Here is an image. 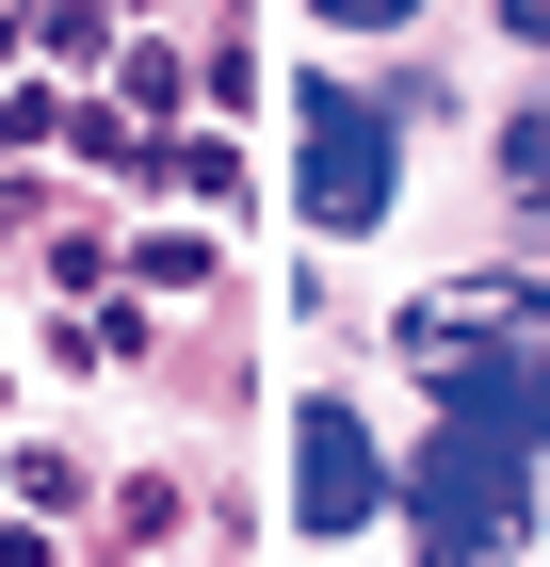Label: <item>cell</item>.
I'll return each instance as SVG.
<instances>
[{
    "instance_id": "4",
    "label": "cell",
    "mask_w": 550,
    "mask_h": 567,
    "mask_svg": "<svg viewBox=\"0 0 550 567\" xmlns=\"http://www.w3.org/2000/svg\"><path fill=\"white\" fill-rule=\"evenodd\" d=\"M373 437H356V422H340V405H308V437H292V503H308V535H356V519H373Z\"/></svg>"
},
{
    "instance_id": "2",
    "label": "cell",
    "mask_w": 550,
    "mask_h": 567,
    "mask_svg": "<svg viewBox=\"0 0 550 567\" xmlns=\"http://www.w3.org/2000/svg\"><path fill=\"white\" fill-rule=\"evenodd\" d=\"M405 519H422V567H502L518 535H535V437L437 422V454L405 471Z\"/></svg>"
},
{
    "instance_id": "3",
    "label": "cell",
    "mask_w": 550,
    "mask_h": 567,
    "mask_svg": "<svg viewBox=\"0 0 550 567\" xmlns=\"http://www.w3.org/2000/svg\"><path fill=\"white\" fill-rule=\"evenodd\" d=\"M388 212V114L308 97V227H373Z\"/></svg>"
},
{
    "instance_id": "6",
    "label": "cell",
    "mask_w": 550,
    "mask_h": 567,
    "mask_svg": "<svg viewBox=\"0 0 550 567\" xmlns=\"http://www.w3.org/2000/svg\"><path fill=\"white\" fill-rule=\"evenodd\" d=\"M502 33H518V49H550V0H502Z\"/></svg>"
},
{
    "instance_id": "1",
    "label": "cell",
    "mask_w": 550,
    "mask_h": 567,
    "mask_svg": "<svg viewBox=\"0 0 550 567\" xmlns=\"http://www.w3.org/2000/svg\"><path fill=\"white\" fill-rule=\"evenodd\" d=\"M405 373H422L454 422L550 437V292L535 276H454V292L405 308Z\"/></svg>"
},
{
    "instance_id": "5",
    "label": "cell",
    "mask_w": 550,
    "mask_h": 567,
    "mask_svg": "<svg viewBox=\"0 0 550 567\" xmlns=\"http://www.w3.org/2000/svg\"><path fill=\"white\" fill-rule=\"evenodd\" d=\"M324 17H340V33H388V17H422V0H324Z\"/></svg>"
}]
</instances>
